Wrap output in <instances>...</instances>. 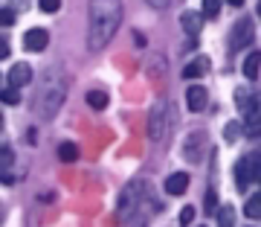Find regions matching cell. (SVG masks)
I'll return each instance as SVG.
<instances>
[{"instance_id":"16","label":"cell","mask_w":261,"mask_h":227,"mask_svg":"<svg viewBox=\"0 0 261 227\" xmlns=\"http://www.w3.org/2000/svg\"><path fill=\"white\" fill-rule=\"evenodd\" d=\"M87 105L93 111H105L108 108V94L105 90H87Z\"/></svg>"},{"instance_id":"26","label":"cell","mask_w":261,"mask_h":227,"mask_svg":"<svg viewBox=\"0 0 261 227\" xmlns=\"http://www.w3.org/2000/svg\"><path fill=\"white\" fill-rule=\"evenodd\" d=\"M235 105H238L241 111L250 105V96H247V90H244V87H238V90H235Z\"/></svg>"},{"instance_id":"18","label":"cell","mask_w":261,"mask_h":227,"mask_svg":"<svg viewBox=\"0 0 261 227\" xmlns=\"http://www.w3.org/2000/svg\"><path fill=\"white\" fill-rule=\"evenodd\" d=\"M58 157L64 163H73L75 157H79V146H75V143H61V146H58Z\"/></svg>"},{"instance_id":"14","label":"cell","mask_w":261,"mask_h":227,"mask_svg":"<svg viewBox=\"0 0 261 227\" xmlns=\"http://www.w3.org/2000/svg\"><path fill=\"white\" fill-rule=\"evenodd\" d=\"M206 70H209V58L200 56L183 67V79H200V76H206Z\"/></svg>"},{"instance_id":"7","label":"cell","mask_w":261,"mask_h":227,"mask_svg":"<svg viewBox=\"0 0 261 227\" xmlns=\"http://www.w3.org/2000/svg\"><path fill=\"white\" fill-rule=\"evenodd\" d=\"M252 38H255V27H252V18H241L238 24L232 27V35H229V47L238 53V50L250 47Z\"/></svg>"},{"instance_id":"5","label":"cell","mask_w":261,"mask_h":227,"mask_svg":"<svg viewBox=\"0 0 261 227\" xmlns=\"http://www.w3.org/2000/svg\"><path fill=\"white\" fill-rule=\"evenodd\" d=\"M258 175H261V151L244 154L241 161L235 163V184H238V189H247Z\"/></svg>"},{"instance_id":"3","label":"cell","mask_w":261,"mask_h":227,"mask_svg":"<svg viewBox=\"0 0 261 227\" xmlns=\"http://www.w3.org/2000/svg\"><path fill=\"white\" fill-rule=\"evenodd\" d=\"M171 131V105L168 99H157L148 114V137L154 143H163Z\"/></svg>"},{"instance_id":"25","label":"cell","mask_w":261,"mask_h":227,"mask_svg":"<svg viewBox=\"0 0 261 227\" xmlns=\"http://www.w3.org/2000/svg\"><path fill=\"white\" fill-rule=\"evenodd\" d=\"M192 221H195V207H183L180 210V224L192 227Z\"/></svg>"},{"instance_id":"8","label":"cell","mask_w":261,"mask_h":227,"mask_svg":"<svg viewBox=\"0 0 261 227\" xmlns=\"http://www.w3.org/2000/svg\"><path fill=\"white\" fill-rule=\"evenodd\" d=\"M203 149H206V131L189 134L186 143H183V157H186L189 163H197L203 157Z\"/></svg>"},{"instance_id":"27","label":"cell","mask_w":261,"mask_h":227,"mask_svg":"<svg viewBox=\"0 0 261 227\" xmlns=\"http://www.w3.org/2000/svg\"><path fill=\"white\" fill-rule=\"evenodd\" d=\"M238 134H241V125H238V123H229V125L224 128V137H226L229 143H232L235 137H238Z\"/></svg>"},{"instance_id":"1","label":"cell","mask_w":261,"mask_h":227,"mask_svg":"<svg viewBox=\"0 0 261 227\" xmlns=\"http://www.w3.org/2000/svg\"><path fill=\"white\" fill-rule=\"evenodd\" d=\"M87 18V47L105 50L122 24V0H90Z\"/></svg>"},{"instance_id":"32","label":"cell","mask_w":261,"mask_h":227,"mask_svg":"<svg viewBox=\"0 0 261 227\" xmlns=\"http://www.w3.org/2000/svg\"><path fill=\"white\" fill-rule=\"evenodd\" d=\"M258 18H261V0H258Z\"/></svg>"},{"instance_id":"35","label":"cell","mask_w":261,"mask_h":227,"mask_svg":"<svg viewBox=\"0 0 261 227\" xmlns=\"http://www.w3.org/2000/svg\"><path fill=\"white\" fill-rule=\"evenodd\" d=\"M258 180H261V175H258Z\"/></svg>"},{"instance_id":"11","label":"cell","mask_w":261,"mask_h":227,"mask_svg":"<svg viewBox=\"0 0 261 227\" xmlns=\"http://www.w3.org/2000/svg\"><path fill=\"white\" fill-rule=\"evenodd\" d=\"M206 102H209V94H206V87H200V85H192L186 90V105H189V111H203L206 108Z\"/></svg>"},{"instance_id":"24","label":"cell","mask_w":261,"mask_h":227,"mask_svg":"<svg viewBox=\"0 0 261 227\" xmlns=\"http://www.w3.org/2000/svg\"><path fill=\"white\" fill-rule=\"evenodd\" d=\"M203 207H206V213H215V207H218V192H215V189H206Z\"/></svg>"},{"instance_id":"28","label":"cell","mask_w":261,"mask_h":227,"mask_svg":"<svg viewBox=\"0 0 261 227\" xmlns=\"http://www.w3.org/2000/svg\"><path fill=\"white\" fill-rule=\"evenodd\" d=\"M15 24V12L12 9H0V27H12Z\"/></svg>"},{"instance_id":"6","label":"cell","mask_w":261,"mask_h":227,"mask_svg":"<svg viewBox=\"0 0 261 227\" xmlns=\"http://www.w3.org/2000/svg\"><path fill=\"white\" fill-rule=\"evenodd\" d=\"M244 134L247 137H258L261 134V94L250 99V105L244 108Z\"/></svg>"},{"instance_id":"9","label":"cell","mask_w":261,"mask_h":227,"mask_svg":"<svg viewBox=\"0 0 261 227\" xmlns=\"http://www.w3.org/2000/svg\"><path fill=\"white\" fill-rule=\"evenodd\" d=\"M47 44H49V32L47 29H41V27L29 29L27 35H23V47H27L29 53H44Z\"/></svg>"},{"instance_id":"13","label":"cell","mask_w":261,"mask_h":227,"mask_svg":"<svg viewBox=\"0 0 261 227\" xmlns=\"http://www.w3.org/2000/svg\"><path fill=\"white\" fill-rule=\"evenodd\" d=\"M189 187V175L186 172H174V175H168L166 178V192L168 195H183Z\"/></svg>"},{"instance_id":"15","label":"cell","mask_w":261,"mask_h":227,"mask_svg":"<svg viewBox=\"0 0 261 227\" xmlns=\"http://www.w3.org/2000/svg\"><path fill=\"white\" fill-rule=\"evenodd\" d=\"M258 70H261V53L252 50L250 56L244 58V76L247 79H258Z\"/></svg>"},{"instance_id":"21","label":"cell","mask_w":261,"mask_h":227,"mask_svg":"<svg viewBox=\"0 0 261 227\" xmlns=\"http://www.w3.org/2000/svg\"><path fill=\"white\" fill-rule=\"evenodd\" d=\"M12 163H15V151L6 143H0V169H9Z\"/></svg>"},{"instance_id":"33","label":"cell","mask_w":261,"mask_h":227,"mask_svg":"<svg viewBox=\"0 0 261 227\" xmlns=\"http://www.w3.org/2000/svg\"><path fill=\"white\" fill-rule=\"evenodd\" d=\"M0 221H3V207H0Z\"/></svg>"},{"instance_id":"20","label":"cell","mask_w":261,"mask_h":227,"mask_svg":"<svg viewBox=\"0 0 261 227\" xmlns=\"http://www.w3.org/2000/svg\"><path fill=\"white\" fill-rule=\"evenodd\" d=\"M221 3H224V0H203V12H200V15H203V18H218V15H221Z\"/></svg>"},{"instance_id":"19","label":"cell","mask_w":261,"mask_h":227,"mask_svg":"<svg viewBox=\"0 0 261 227\" xmlns=\"http://www.w3.org/2000/svg\"><path fill=\"white\" fill-rule=\"evenodd\" d=\"M235 224V210L226 204V207L218 210V227H232Z\"/></svg>"},{"instance_id":"22","label":"cell","mask_w":261,"mask_h":227,"mask_svg":"<svg viewBox=\"0 0 261 227\" xmlns=\"http://www.w3.org/2000/svg\"><path fill=\"white\" fill-rule=\"evenodd\" d=\"M0 99H3L6 105H18V102H20L18 87H3V94H0Z\"/></svg>"},{"instance_id":"10","label":"cell","mask_w":261,"mask_h":227,"mask_svg":"<svg viewBox=\"0 0 261 227\" xmlns=\"http://www.w3.org/2000/svg\"><path fill=\"white\" fill-rule=\"evenodd\" d=\"M180 27H183L186 35L197 38L200 29H203V15H200V12H183V15H180Z\"/></svg>"},{"instance_id":"17","label":"cell","mask_w":261,"mask_h":227,"mask_svg":"<svg viewBox=\"0 0 261 227\" xmlns=\"http://www.w3.org/2000/svg\"><path fill=\"white\" fill-rule=\"evenodd\" d=\"M244 213H247V218H261V192H255L252 198H247Z\"/></svg>"},{"instance_id":"34","label":"cell","mask_w":261,"mask_h":227,"mask_svg":"<svg viewBox=\"0 0 261 227\" xmlns=\"http://www.w3.org/2000/svg\"><path fill=\"white\" fill-rule=\"evenodd\" d=\"M0 125H3V114H0Z\"/></svg>"},{"instance_id":"4","label":"cell","mask_w":261,"mask_h":227,"mask_svg":"<svg viewBox=\"0 0 261 227\" xmlns=\"http://www.w3.org/2000/svg\"><path fill=\"white\" fill-rule=\"evenodd\" d=\"M142 195H145V192H142V180H130L128 187L122 189L119 207H116V216H119V221H130V218L137 216Z\"/></svg>"},{"instance_id":"12","label":"cell","mask_w":261,"mask_h":227,"mask_svg":"<svg viewBox=\"0 0 261 227\" xmlns=\"http://www.w3.org/2000/svg\"><path fill=\"white\" fill-rule=\"evenodd\" d=\"M29 82H32V67L29 64L20 61V64H15L9 70V87H23V85H29Z\"/></svg>"},{"instance_id":"31","label":"cell","mask_w":261,"mask_h":227,"mask_svg":"<svg viewBox=\"0 0 261 227\" xmlns=\"http://www.w3.org/2000/svg\"><path fill=\"white\" fill-rule=\"evenodd\" d=\"M229 6H244V0H229Z\"/></svg>"},{"instance_id":"2","label":"cell","mask_w":261,"mask_h":227,"mask_svg":"<svg viewBox=\"0 0 261 227\" xmlns=\"http://www.w3.org/2000/svg\"><path fill=\"white\" fill-rule=\"evenodd\" d=\"M64 96H67L64 79L58 73H49L47 79H44V85L38 87V94H35V114L44 117V120L56 117L58 108L64 105Z\"/></svg>"},{"instance_id":"23","label":"cell","mask_w":261,"mask_h":227,"mask_svg":"<svg viewBox=\"0 0 261 227\" xmlns=\"http://www.w3.org/2000/svg\"><path fill=\"white\" fill-rule=\"evenodd\" d=\"M38 6H41V12H47V15H53V12L61 9V0H38Z\"/></svg>"},{"instance_id":"30","label":"cell","mask_w":261,"mask_h":227,"mask_svg":"<svg viewBox=\"0 0 261 227\" xmlns=\"http://www.w3.org/2000/svg\"><path fill=\"white\" fill-rule=\"evenodd\" d=\"M151 6H154V9H166L168 6V0H148Z\"/></svg>"},{"instance_id":"29","label":"cell","mask_w":261,"mask_h":227,"mask_svg":"<svg viewBox=\"0 0 261 227\" xmlns=\"http://www.w3.org/2000/svg\"><path fill=\"white\" fill-rule=\"evenodd\" d=\"M6 56H9V41L0 38V58H6Z\"/></svg>"}]
</instances>
